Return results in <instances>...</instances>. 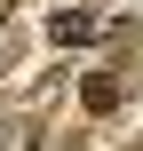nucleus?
I'll use <instances>...</instances> for the list:
<instances>
[{"instance_id":"nucleus-1","label":"nucleus","mask_w":143,"mask_h":151,"mask_svg":"<svg viewBox=\"0 0 143 151\" xmlns=\"http://www.w3.org/2000/svg\"><path fill=\"white\" fill-rule=\"evenodd\" d=\"M48 40H56V48H88V40H96V16H88V8H64V16H48Z\"/></svg>"},{"instance_id":"nucleus-2","label":"nucleus","mask_w":143,"mask_h":151,"mask_svg":"<svg viewBox=\"0 0 143 151\" xmlns=\"http://www.w3.org/2000/svg\"><path fill=\"white\" fill-rule=\"evenodd\" d=\"M88 111H119V80H88Z\"/></svg>"}]
</instances>
